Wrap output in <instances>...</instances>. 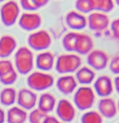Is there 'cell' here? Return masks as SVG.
Segmentation results:
<instances>
[{
	"label": "cell",
	"instance_id": "obj_1",
	"mask_svg": "<svg viewBox=\"0 0 119 123\" xmlns=\"http://www.w3.org/2000/svg\"><path fill=\"white\" fill-rule=\"evenodd\" d=\"M15 65L17 72L21 75H27L31 72L34 66V55L31 49L21 46L16 51Z\"/></svg>",
	"mask_w": 119,
	"mask_h": 123
},
{
	"label": "cell",
	"instance_id": "obj_2",
	"mask_svg": "<svg viewBox=\"0 0 119 123\" xmlns=\"http://www.w3.org/2000/svg\"><path fill=\"white\" fill-rule=\"evenodd\" d=\"M81 65V59L75 54H64L55 61V69L60 74H68L77 71Z\"/></svg>",
	"mask_w": 119,
	"mask_h": 123
},
{
	"label": "cell",
	"instance_id": "obj_3",
	"mask_svg": "<svg viewBox=\"0 0 119 123\" xmlns=\"http://www.w3.org/2000/svg\"><path fill=\"white\" fill-rule=\"evenodd\" d=\"M27 84L33 91H45L53 86L54 78L45 72L36 71L29 75L27 78Z\"/></svg>",
	"mask_w": 119,
	"mask_h": 123
},
{
	"label": "cell",
	"instance_id": "obj_4",
	"mask_svg": "<svg viewBox=\"0 0 119 123\" xmlns=\"http://www.w3.org/2000/svg\"><path fill=\"white\" fill-rule=\"evenodd\" d=\"M20 12V7L15 1H7L0 7V18L2 23L7 27L14 25L19 19Z\"/></svg>",
	"mask_w": 119,
	"mask_h": 123
},
{
	"label": "cell",
	"instance_id": "obj_5",
	"mask_svg": "<svg viewBox=\"0 0 119 123\" xmlns=\"http://www.w3.org/2000/svg\"><path fill=\"white\" fill-rule=\"evenodd\" d=\"M95 101V95L93 89L90 87L83 86L76 90L73 96L75 106L81 111L90 109Z\"/></svg>",
	"mask_w": 119,
	"mask_h": 123
},
{
	"label": "cell",
	"instance_id": "obj_6",
	"mask_svg": "<svg viewBox=\"0 0 119 123\" xmlns=\"http://www.w3.org/2000/svg\"><path fill=\"white\" fill-rule=\"evenodd\" d=\"M27 41L29 47L35 51H44L52 44L51 36L45 30L36 31L31 33Z\"/></svg>",
	"mask_w": 119,
	"mask_h": 123
},
{
	"label": "cell",
	"instance_id": "obj_7",
	"mask_svg": "<svg viewBox=\"0 0 119 123\" xmlns=\"http://www.w3.org/2000/svg\"><path fill=\"white\" fill-rule=\"evenodd\" d=\"M42 19L38 13L33 12L23 13L18 19V25L24 31H36L41 25Z\"/></svg>",
	"mask_w": 119,
	"mask_h": 123
},
{
	"label": "cell",
	"instance_id": "obj_8",
	"mask_svg": "<svg viewBox=\"0 0 119 123\" xmlns=\"http://www.w3.org/2000/svg\"><path fill=\"white\" fill-rule=\"evenodd\" d=\"M109 61L108 55L102 50H94L88 54L86 62L87 64L95 70H104Z\"/></svg>",
	"mask_w": 119,
	"mask_h": 123
},
{
	"label": "cell",
	"instance_id": "obj_9",
	"mask_svg": "<svg viewBox=\"0 0 119 123\" xmlns=\"http://www.w3.org/2000/svg\"><path fill=\"white\" fill-rule=\"evenodd\" d=\"M110 24L108 16L105 13L95 12L89 14L87 18V25L93 31H102L107 28Z\"/></svg>",
	"mask_w": 119,
	"mask_h": 123
},
{
	"label": "cell",
	"instance_id": "obj_10",
	"mask_svg": "<svg viewBox=\"0 0 119 123\" xmlns=\"http://www.w3.org/2000/svg\"><path fill=\"white\" fill-rule=\"evenodd\" d=\"M57 117L63 122H71L76 117V109L74 106L67 99H61L56 108Z\"/></svg>",
	"mask_w": 119,
	"mask_h": 123
},
{
	"label": "cell",
	"instance_id": "obj_11",
	"mask_svg": "<svg viewBox=\"0 0 119 123\" xmlns=\"http://www.w3.org/2000/svg\"><path fill=\"white\" fill-rule=\"evenodd\" d=\"M37 100V95L31 89L22 88L17 95V102L23 109L30 110L34 108Z\"/></svg>",
	"mask_w": 119,
	"mask_h": 123
},
{
	"label": "cell",
	"instance_id": "obj_12",
	"mask_svg": "<svg viewBox=\"0 0 119 123\" xmlns=\"http://www.w3.org/2000/svg\"><path fill=\"white\" fill-rule=\"evenodd\" d=\"M94 88L98 96L104 98L109 96L113 91V85L111 78L107 75L99 76L94 83Z\"/></svg>",
	"mask_w": 119,
	"mask_h": 123
},
{
	"label": "cell",
	"instance_id": "obj_13",
	"mask_svg": "<svg viewBox=\"0 0 119 123\" xmlns=\"http://www.w3.org/2000/svg\"><path fill=\"white\" fill-rule=\"evenodd\" d=\"M66 23L72 30L80 31L87 25V18L77 11H70L66 16Z\"/></svg>",
	"mask_w": 119,
	"mask_h": 123
},
{
	"label": "cell",
	"instance_id": "obj_14",
	"mask_svg": "<svg viewBox=\"0 0 119 123\" xmlns=\"http://www.w3.org/2000/svg\"><path fill=\"white\" fill-rule=\"evenodd\" d=\"M55 64L54 54L50 51H42L36 58V66L42 72L49 71Z\"/></svg>",
	"mask_w": 119,
	"mask_h": 123
},
{
	"label": "cell",
	"instance_id": "obj_15",
	"mask_svg": "<svg viewBox=\"0 0 119 123\" xmlns=\"http://www.w3.org/2000/svg\"><path fill=\"white\" fill-rule=\"evenodd\" d=\"M57 90L65 95L72 93L77 87V81L72 75H63L60 77L56 83Z\"/></svg>",
	"mask_w": 119,
	"mask_h": 123
},
{
	"label": "cell",
	"instance_id": "obj_16",
	"mask_svg": "<svg viewBox=\"0 0 119 123\" xmlns=\"http://www.w3.org/2000/svg\"><path fill=\"white\" fill-rule=\"evenodd\" d=\"M98 110L102 117L111 119L117 114V106L112 98L106 97L99 100L98 103Z\"/></svg>",
	"mask_w": 119,
	"mask_h": 123
},
{
	"label": "cell",
	"instance_id": "obj_17",
	"mask_svg": "<svg viewBox=\"0 0 119 123\" xmlns=\"http://www.w3.org/2000/svg\"><path fill=\"white\" fill-rule=\"evenodd\" d=\"M17 41L10 35H4L0 38V57L7 58L16 49Z\"/></svg>",
	"mask_w": 119,
	"mask_h": 123
},
{
	"label": "cell",
	"instance_id": "obj_18",
	"mask_svg": "<svg viewBox=\"0 0 119 123\" xmlns=\"http://www.w3.org/2000/svg\"><path fill=\"white\" fill-rule=\"evenodd\" d=\"M94 41L89 35L79 33L74 52H76L81 55H86L89 54L92 51Z\"/></svg>",
	"mask_w": 119,
	"mask_h": 123
},
{
	"label": "cell",
	"instance_id": "obj_19",
	"mask_svg": "<svg viewBox=\"0 0 119 123\" xmlns=\"http://www.w3.org/2000/svg\"><path fill=\"white\" fill-rule=\"evenodd\" d=\"M55 105L56 98L49 93H42L38 100V109L46 114L52 111Z\"/></svg>",
	"mask_w": 119,
	"mask_h": 123
},
{
	"label": "cell",
	"instance_id": "obj_20",
	"mask_svg": "<svg viewBox=\"0 0 119 123\" xmlns=\"http://www.w3.org/2000/svg\"><path fill=\"white\" fill-rule=\"evenodd\" d=\"M28 117L27 112L20 106H13L10 108L7 114V120L8 123H24Z\"/></svg>",
	"mask_w": 119,
	"mask_h": 123
},
{
	"label": "cell",
	"instance_id": "obj_21",
	"mask_svg": "<svg viewBox=\"0 0 119 123\" xmlns=\"http://www.w3.org/2000/svg\"><path fill=\"white\" fill-rule=\"evenodd\" d=\"M95 75V73L92 69L88 67H83L77 70L75 78L79 83L88 85L94 81Z\"/></svg>",
	"mask_w": 119,
	"mask_h": 123
},
{
	"label": "cell",
	"instance_id": "obj_22",
	"mask_svg": "<svg viewBox=\"0 0 119 123\" xmlns=\"http://www.w3.org/2000/svg\"><path fill=\"white\" fill-rule=\"evenodd\" d=\"M17 92L13 88H5L0 92V102L6 106H11L17 100Z\"/></svg>",
	"mask_w": 119,
	"mask_h": 123
},
{
	"label": "cell",
	"instance_id": "obj_23",
	"mask_svg": "<svg viewBox=\"0 0 119 123\" xmlns=\"http://www.w3.org/2000/svg\"><path fill=\"white\" fill-rule=\"evenodd\" d=\"M94 10L106 13L111 12L114 8L113 0H92Z\"/></svg>",
	"mask_w": 119,
	"mask_h": 123
},
{
	"label": "cell",
	"instance_id": "obj_24",
	"mask_svg": "<svg viewBox=\"0 0 119 123\" xmlns=\"http://www.w3.org/2000/svg\"><path fill=\"white\" fill-rule=\"evenodd\" d=\"M78 36L79 33L76 32H69L66 34L62 40V44L64 49L69 52L75 51V46Z\"/></svg>",
	"mask_w": 119,
	"mask_h": 123
},
{
	"label": "cell",
	"instance_id": "obj_25",
	"mask_svg": "<svg viewBox=\"0 0 119 123\" xmlns=\"http://www.w3.org/2000/svg\"><path fill=\"white\" fill-rule=\"evenodd\" d=\"M102 117L96 111H89L85 112L81 119V123H102Z\"/></svg>",
	"mask_w": 119,
	"mask_h": 123
},
{
	"label": "cell",
	"instance_id": "obj_26",
	"mask_svg": "<svg viewBox=\"0 0 119 123\" xmlns=\"http://www.w3.org/2000/svg\"><path fill=\"white\" fill-rule=\"evenodd\" d=\"M75 8L80 13H90L94 11L92 0H76Z\"/></svg>",
	"mask_w": 119,
	"mask_h": 123
},
{
	"label": "cell",
	"instance_id": "obj_27",
	"mask_svg": "<svg viewBox=\"0 0 119 123\" xmlns=\"http://www.w3.org/2000/svg\"><path fill=\"white\" fill-rule=\"evenodd\" d=\"M18 72L13 69L9 73L0 76V82L3 85L10 86L14 84L18 80Z\"/></svg>",
	"mask_w": 119,
	"mask_h": 123
},
{
	"label": "cell",
	"instance_id": "obj_28",
	"mask_svg": "<svg viewBox=\"0 0 119 123\" xmlns=\"http://www.w3.org/2000/svg\"><path fill=\"white\" fill-rule=\"evenodd\" d=\"M46 117L47 114L36 109L31 111L28 116V120L30 123H43Z\"/></svg>",
	"mask_w": 119,
	"mask_h": 123
},
{
	"label": "cell",
	"instance_id": "obj_29",
	"mask_svg": "<svg viewBox=\"0 0 119 123\" xmlns=\"http://www.w3.org/2000/svg\"><path fill=\"white\" fill-rule=\"evenodd\" d=\"M13 65L11 61L8 59H2L0 60V76H2L12 70H13Z\"/></svg>",
	"mask_w": 119,
	"mask_h": 123
},
{
	"label": "cell",
	"instance_id": "obj_30",
	"mask_svg": "<svg viewBox=\"0 0 119 123\" xmlns=\"http://www.w3.org/2000/svg\"><path fill=\"white\" fill-rule=\"evenodd\" d=\"M20 4L22 9L28 12H33L38 10L33 3L32 0H20Z\"/></svg>",
	"mask_w": 119,
	"mask_h": 123
},
{
	"label": "cell",
	"instance_id": "obj_31",
	"mask_svg": "<svg viewBox=\"0 0 119 123\" xmlns=\"http://www.w3.org/2000/svg\"><path fill=\"white\" fill-rule=\"evenodd\" d=\"M110 70L113 74H119V55L114 56L110 62Z\"/></svg>",
	"mask_w": 119,
	"mask_h": 123
},
{
	"label": "cell",
	"instance_id": "obj_32",
	"mask_svg": "<svg viewBox=\"0 0 119 123\" xmlns=\"http://www.w3.org/2000/svg\"><path fill=\"white\" fill-rule=\"evenodd\" d=\"M112 36L115 39L119 40V18L114 20L110 25Z\"/></svg>",
	"mask_w": 119,
	"mask_h": 123
},
{
	"label": "cell",
	"instance_id": "obj_33",
	"mask_svg": "<svg viewBox=\"0 0 119 123\" xmlns=\"http://www.w3.org/2000/svg\"><path fill=\"white\" fill-rule=\"evenodd\" d=\"M32 2L37 9H39L40 7L46 6L49 3V0H32Z\"/></svg>",
	"mask_w": 119,
	"mask_h": 123
},
{
	"label": "cell",
	"instance_id": "obj_34",
	"mask_svg": "<svg viewBox=\"0 0 119 123\" xmlns=\"http://www.w3.org/2000/svg\"><path fill=\"white\" fill-rule=\"evenodd\" d=\"M59 121L57 120V119L54 117L52 116H47L44 121L43 122V123H57Z\"/></svg>",
	"mask_w": 119,
	"mask_h": 123
},
{
	"label": "cell",
	"instance_id": "obj_35",
	"mask_svg": "<svg viewBox=\"0 0 119 123\" xmlns=\"http://www.w3.org/2000/svg\"><path fill=\"white\" fill-rule=\"evenodd\" d=\"M5 113L2 109L0 108V123H4L5 121Z\"/></svg>",
	"mask_w": 119,
	"mask_h": 123
},
{
	"label": "cell",
	"instance_id": "obj_36",
	"mask_svg": "<svg viewBox=\"0 0 119 123\" xmlns=\"http://www.w3.org/2000/svg\"><path fill=\"white\" fill-rule=\"evenodd\" d=\"M114 85H115V88L117 93L119 94V76H117L114 79Z\"/></svg>",
	"mask_w": 119,
	"mask_h": 123
},
{
	"label": "cell",
	"instance_id": "obj_37",
	"mask_svg": "<svg viewBox=\"0 0 119 123\" xmlns=\"http://www.w3.org/2000/svg\"><path fill=\"white\" fill-rule=\"evenodd\" d=\"M115 2L118 6H119V0H115Z\"/></svg>",
	"mask_w": 119,
	"mask_h": 123
},
{
	"label": "cell",
	"instance_id": "obj_38",
	"mask_svg": "<svg viewBox=\"0 0 119 123\" xmlns=\"http://www.w3.org/2000/svg\"><path fill=\"white\" fill-rule=\"evenodd\" d=\"M7 0H0V2H6Z\"/></svg>",
	"mask_w": 119,
	"mask_h": 123
},
{
	"label": "cell",
	"instance_id": "obj_39",
	"mask_svg": "<svg viewBox=\"0 0 119 123\" xmlns=\"http://www.w3.org/2000/svg\"><path fill=\"white\" fill-rule=\"evenodd\" d=\"M118 109L119 110V100H118Z\"/></svg>",
	"mask_w": 119,
	"mask_h": 123
},
{
	"label": "cell",
	"instance_id": "obj_40",
	"mask_svg": "<svg viewBox=\"0 0 119 123\" xmlns=\"http://www.w3.org/2000/svg\"><path fill=\"white\" fill-rule=\"evenodd\" d=\"M57 123H65V122H58Z\"/></svg>",
	"mask_w": 119,
	"mask_h": 123
}]
</instances>
